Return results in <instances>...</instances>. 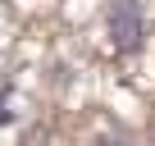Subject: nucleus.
<instances>
[{
    "instance_id": "f03ea898",
    "label": "nucleus",
    "mask_w": 155,
    "mask_h": 146,
    "mask_svg": "<svg viewBox=\"0 0 155 146\" xmlns=\"http://www.w3.org/2000/svg\"><path fill=\"white\" fill-rule=\"evenodd\" d=\"M91 146H137V141L123 132H101V137H91Z\"/></svg>"
},
{
    "instance_id": "f257e3e1",
    "label": "nucleus",
    "mask_w": 155,
    "mask_h": 146,
    "mask_svg": "<svg viewBox=\"0 0 155 146\" xmlns=\"http://www.w3.org/2000/svg\"><path fill=\"white\" fill-rule=\"evenodd\" d=\"M105 37L114 55H137L146 46V14L137 0H110L105 9Z\"/></svg>"
}]
</instances>
